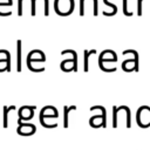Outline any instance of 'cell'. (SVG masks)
<instances>
[{
    "mask_svg": "<svg viewBox=\"0 0 150 150\" xmlns=\"http://www.w3.org/2000/svg\"><path fill=\"white\" fill-rule=\"evenodd\" d=\"M34 105H23L19 109L18 111V117L21 118L22 121H28L30 118H33L34 116Z\"/></svg>",
    "mask_w": 150,
    "mask_h": 150,
    "instance_id": "obj_4",
    "label": "cell"
},
{
    "mask_svg": "<svg viewBox=\"0 0 150 150\" xmlns=\"http://www.w3.org/2000/svg\"><path fill=\"white\" fill-rule=\"evenodd\" d=\"M84 1L86 0H80V16L84 15Z\"/></svg>",
    "mask_w": 150,
    "mask_h": 150,
    "instance_id": "obj_20",
    "label": "cell"
},
{
    "mask_svg": "<svg viewBox=\"0 0 150 150\" xmlns=\"http://www.w3.org/2000/svg\"><path fill=\"white\" fill-rule=\"evenodd\" d=\"M142 2L143 0H137V15L138 16L142 15Z\"/></svg>",
    "mask_w": 150,
    "mask_h": 150,
    "instance_id": "obj_21",
    "label": "cell"
},
{
    "mask_svg": "<svg viewBox=\"0 0 150 150\" xmlns=\"http://www.w3.org/2000/svg\"><path fill=\"white\" fill-rule=\"evenodd\" d=\"M57 116H59L57 109H55V108L52 107V105L43 107V108L40 110V121L46 120V118H55V117H57Z\"/></svg>",
    "mask_w": 150,
    "mask_h": 150,
    "instance_id": "obj_6",
    "label": "cell"
},
{
    "mask_svg": "<svg viewBox=\"0 0 150 150\" xmlns=\"http://www.w3.org/2000/svg\"><path fill=\"white\" fill-rule=\"evenodd\" d=\"M123 1V14L127 16H132V12L128 9V0H122Z\"/></svg>",
    "mask_w": 150,
    "mask_h": 150,
    "instance_id": "obj_19",
    "label": "cell"
},
{
    "mask_svg": "<svg viewBox=\"0 0 150 150\" xmlns=\"http://www.w3.org/2000/svg\"><path fill=\"white\" fill-rule=\"evenodd\" d=\"M15 107L14 105H11L9 108L8 107H4V128H7L8 127V112L9 110H14Z\"/></svg>",
    "mask_w": 150,
    "mask_h": 150,
    "instance_id": "obj_16",
    "label": "cell"
},
{
    "mask_svg": "<svg viewBox=\"0 0 150 150\" xmlns=\"http://www.w3.org/2000/svg\"><path fill=\"white\" fill-rule=\"evenodd\" d=\"M60 67H61V70H62V71L69 73V71L74 70V68H75V62H74L73 59H67V60H63V61L61 62Z\"/></svg>",
    "mask_w": 150,
    "mask_h": 150,
    "instance_id": "obj_9",
    "label": "cell"
},
{
    "mask_svg": "<svg viewBox=\"0 0 150 150\" xmlns=\"http://www.w3.org/2000/svg\"><path fill=\"white\" fill-rule=\"evenodd\" d=\"M117 115H118V112H117V107L114 105V107H112V127H114V128H117Z\"/></svg>",
    "mask_w": 150,
    "mask_h": 150,
    "instance_id": "obj_18",
    "label": "cell"
},
{
    "mask_svg": "<svg viewBox=\"0 0 150 150\" xmlns=\"http://www.w3.org/2000/svg\"><path fill=\"white\" fill-rule=\"evenodd\" d=\"M94 54H96L95 49H91V50L84 49L83 50V70L86 73L89 70V57H90V55H94Z\"/></svg>",
    "mask_w": 150,
    "mask_h": 150,
    "instance_id": "obj_11",
    "label": "cell"
},
{
    "mask_svg": "<svg viewBox=\"0 0 150 150\" xmlns=\"http://www.w3.org/2000/svg\"><path fill=\"white\" fill-rule=\"evenodd\" d=\"M117 61V55L114 50L105 49L103 50L100 56H98V67L102 70L103 69V62H116Z\"/></svg>",
    "mask_w": 150,
    "mask_h": 150,
    "instance_id": "obj_3",
    "label": "cell"
},
{
    "mask_svg": "<svg viewBox=\"0 0 150 150\" xmlns=\"http://www.w3.org/2000/svg\"><path fill=\"white\" fill-rule=\"evenodd\" d=\"M35 131H36V127L32 123H22L16 129V132L21 136H30L35 134Z\"/></svg>",
    "mask_w": 150,
    "mask_h": 150,
    "instance_id": "obj_5",
    "label": "cell"
},
{
    "mask_svg": "<svg viewBox=\"0 0 150 150\" xmlns=\"http://www.w3.org/2000/svg\"><path fill=\"white\" fill-rule=\"evenodd\" d=\"M136 68V62H135V59H127L122 62V69L127 73H130V71H134Z\"/></svg>",
    "mask_w": 150,
    "mask_h": 150,
    "instance_id": "obj_10",
    "label": "cell"
},
{
    "mask_svg": "<svg viewBox=\"0 0 150 150\" xmlns=\"http://www.w3.org/2000/svg\"><path fill=\"white\" fill-rule=\"evenodd\" d=\"M123 55H128V54H132L134 55V59H135V62H136V68H135V70L136 71H138L139 70V57H138V53L136 52V50H134V49H127V50H123V53H122Z\"/></svg>",
    "mask_w": 150,
    "mask_h": 150,
    "instance_id": "obj_14",
    "label": "cell"
},
{
    "mask_svg": "<svg viewBox=\"0 0 150 150\" xmlns=\"http://www.w3.org/2000/svg\"><path fill=\"white\" fill-rule=\"evenodd\" d=\"M89 124H90V127H93V128H100V127L105 128V127H107V124L104 123V120H103L102 114H101V115H95V116L90 117Z\"/></svg>",
    "mask_w": 150,
    "mask_h": 150,
    "instance_id": "obj_8",
    "label": "cell"
},
{
    "mask_svg": "<svg viewBox=\"0 0 150 150\" xmlns=\"http://www.w3.org/2000/svg\"><path fill=\"white\" fill-rule=\"evenodd\" d=\"M21 54H22V47H21V40L16 41V70L21 71Z\"/></svg>",
    "mask_w": 150,
    "mask_h": 150,
    "instance_id": "obj_12",
    "label": "cell"
},
{
    "mask_svg": "<svg viewBox=\"0 0 150 150\" xmlns=\"http://www.w3.org/2000/svg\"><path fill=\"white\" fill-rule=\"evenodd\" d=\"M74 0H54V11L61 16H68L74 12Z\"/></svg>",
    "mask_w": 150,
    "mask_h": 150,
    "instance_id": "obj_1",
    "label": "cell"
},
{
    "mask_svg": "<svg viewBox=\"0 0 150 150\" xmlns=\"http://www.w3.org/2000/svg\"><path fill=\"white\" fill-rule=\"evenodd\" d=\"M136 122L141 128H149L150 127V107L142 105L137 109L136 112Z\"/></svg>",
    "mask_w": 150,
    "mask_h": 150,
    "instance_id": "obj_2",
    "label": "cell"
},
{
    "mask_svg": "<svg viewBox=\"0 0 150 150\" xmlns=\"http://www.w3.org/2000/svg\"><path fill=\"white\" fill-rule=\"evenodd\" d=\"M66 54H71V55H73V60H74V62H75V68H74V70L77 71V54H76V52L73 50V49H67V50H62V52H61V55H66Z\"/></svg>",
    "mask_w": 150,
    "mask_h": 150,
    "instance_id": "obj_17",
    "label": "cell"
},
{
    "mask_svg": "<svg viewBox=\"0 0 150 150\" xmlns=\"http://www.w3.org/2000/svg\"><path fill=\"white\" fill-rule=\"evenodd\" d=\"M0 54H5L6 55V59H0V73L6 71V70L9 71L11 70V55H9V52L6 50V49H1Z\"/></svg>",
    "mask_w": 150,
    "mask_h": 150,
    "instance_id": "obj_7",
    "label": "cell"
},
{
    "mask_svg": "<svg viewBox=\"0 0 150 150\" xmlns=\"http://www.w3.org/2000/svg\"><path fill=\"white\" fill-rule=\"evenodd\" d=\"M103 2H104V5H107L108 7H110V8L112 9V12H111V13L103 12V15H105V16H112V15H115V14L117 13V6H116V5L111 4V2H110V1H108V0H103Z\"/></svg>",
    "mask_w": 150,
    "mask_h": 150,
    "instance_id": "obj_15",
    "label": "cell"
},
{
    "mask_svg": "<svg viewBox=\"0 0 150 150\" xmlns=\"http://www.w3.org/2000/svg\"><path fill=\"white\" fill-rule=\"evenodd\" d=\"M73 110H76V105H64L63 107V127L64 128H68V115L70 111Z\"/></svg>",
    "mask_w": 150,
    "mask_h": 150,
    "instance_id": "obj_13",
    "label": "cell"
}]
</instances>
